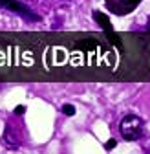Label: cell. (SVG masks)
<instances>
[{"instance_id":"cell-1","label":"cell","mask_w":150,"mask_h":154,"mask_svg":"<svg viewBox=\"0 0 150 154\" xmlns=\"http://www.w3.org/2000/svg\"><path fill=\"white\" fill-rule=\"evenodd\" d=\"M119 130H121V136L126 141L139 140L145 132V121L136 114H128L126 118H123V121L119 125Z\"/></svg>"},{"instance_id":"cell-2","label":"cell","mask_w":150,"mask_h":154,"mask_svg":"<svg viewBox=\"0 0 150 154\" xmlns=\"http://www.w3.org/2000/svg\"><path fill=\"white\" fill-rule=\"evenodd\" d=\"M141 2H143V0H106V6H108V9L114 15L123 17V15L132 13Z\"/></svg>"},{"instance_id":"cell-3","label":"cell","mask_w":150,"mask_h":154,"mask_svg":"<svg viewBox=\"0 0 150 154\" xmlns=\"http://www.w3.org/2000/svg\"><path fill=\"white\" fill-rule=\"evenodd\" d=\"M93 18H95V22H97L104 31H114V26H112L108 15H104V13H101V11H93Z\"/></svg>"},{"instance_id":"cell-4","label":"cell","mask_w":150,"mask_h":154,"mask_svg":"<svg viewBox=\"0 0 150 154\" xmlns=\"http://www.w3.org/2000/svg\"><path fill=\"white\" fill-rule=\"evenodd\" d=\"M62 112H64L66 116H73V114H75V106H73V105H62Z\"/></svg>"},{"instance_id":"cell-5","label":"cell","mask_w":150,"mask_h":154,"mask_svg":"<svg viewBox=\"0 0 150 154\" xmlns=\"http://www.w3.org/2000/svg\"><path fill=\"white\" fill-rule=\"evenodd\" d=\"M114 147H116V140H108L104 145V149H114Z\"/></svg>"},{"instance_id":"cell-6","label":"cell","mask_w":150,"mask_h":154,"mask_svg":"<svg viewBox=\"0 0 150 154\" xmlns=\"http://www.w3.org/2000/svg\"><path fill=\"white\" fill-rule=\"evenodd\" d=\"M24 110H26V106H22V105H20V106H16V108H15V114L20 116V114H24Z\"/></svg>"},{"instance_id":"cell-7","label":"cell","mask_w":150,"mask_h":154,"mask_svg":"<svg viewBox=\"0 0 150 154\" xmlns=\"http://www.w3.org/2000/svg\"><path fill=\"white\" fill-rule=\"evenodd\" d=\"M13 2V0H0V6H4V8H9V4Z\"/></svg>"},{"instance_id":"cell-8","label":"cell","mask_w":150,"mask_h":154,"mask_svg":"<svg viewBox=\"0 0 150 154\" xmlns=\"http://www.w3.org/2000/svg\"><path fill=\"white\" fill-rule=\"evenodd\" d=\"M146 31L150 33V18H148V26H146Z\"/></svg>"}]
</instances>
